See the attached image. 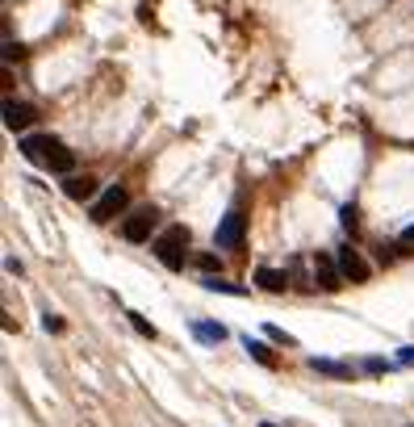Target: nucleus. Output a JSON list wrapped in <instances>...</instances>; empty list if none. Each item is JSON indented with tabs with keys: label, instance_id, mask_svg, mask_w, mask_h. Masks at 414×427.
Listing matches in <instances>:
<instances>
[{
	"label": "nucleus",
	"instance_id": "nucleus-1",
	"mask_svg": "<svg viewBox=\"0 0 414 427\" xmlns=\"http://www.w3.org/2000/svg\"><path fill=\"white\" fill-rule=\"evenodd\" d=\"M151 247H155V256H159V264H163V268L180 273V268H184V256H188V227H180V222H176V227L159 231Z\"/></svg>",
	"mask_w": 414,
	"mask_h": 427
},
{
	"label": "nucleus",
	"instance_id": "nucleus-2",
	"mask_svg": "<svg viewBox=\"0 0 414 427\" xmlns=\"http://www.w3.org/2000/svg\"><path fill=\"white\" fill-rule=\"evenodd\" d=\"M155 222H159V210L155 205H138L126 214V222H122V235L130 239V243H146L151 231H155Z\"/></svg>",
	"mask_w": 414,
	"mask_h": 427
},
{
	"label": "nucleus",
	"instance_id": "nucleus-3",
	"mask_svg": "<svg viewBox=\"0 0 414 427\" xmlns=\"http://www.w3.org/2000/svg\"><path fill=\"white\" fill-rule=\"evenodd\" d=\"M126 205H130V193L122 189V185H109V189L92 201V222H109V218H117Z\"/></svg>",
	"mask_w": 414,
	"mask_h": 427
},
{
	"label": "nucleus",
	"instance_id": "nucleus-4",
	"mask_svg": "<svg viewBox=\"0 0 414 427\" xmlns=\"http://www.w3.org/2000/svg\"><path fill=\"white\" fill-rule=\"evenodd\" d=\"M243 235H247V218H243V210L234 205L226 218L218 222V235H214V243H218V247H226V251H238V247H243Z\"/></svg>",
	"mask_w": 414,
	"mask_h": 427
},
{
	"label": "nucleus",
	"instance_id": "nucleus-5",
	"mask_svg": "<svg viewBox=\"0 0 414 427\" xmlns=\"http://www.w3.org/2000/svg\"><path fill=\"white\" fill-rule=\"evenodd\" d=\"M339 268H343V281H352V285H364L368 277H372V268H368V260L360 256V247H352V243H343L339 247Z\"/></svg>",
	"mask_w": 414,
	"mask_h": 427
},
{
	"label": "nucleus",
	"instance_id": "nucleus-6",
	"mask_svg": "<svg viewBox=\"0 0 414 427\" xmlns=\"http://www.w3.org/2000/svg\"><path fill=\"white\" fill-rule=\"evenodd\" d=\"M339 285H343V268H339V260H330V256H314V289L335 293Z\"/></svg>",
	"mask_w": 414,
	"mask_h": 427
},
{
	"label": "nucleus",
	"instance_id": "nucleus-7",
	"mask_svg": "<svg viewBox=\"0 0 414 427\" xmlns=\"http://www.w3.org/2000/svg\"><path fill=\"white\" fill-rule=\"evenodd\" d=\"M34 118H38V109H34V105H25V101H4V126H8L13 135L30 130V126H34Z\"/></svg>",
	"mask_w": 414,
	"mask_h": 427
},
{
	"label": "nucleus",
	"instance_id": "nucleus-8",
	"mask_svg": "<svg viewBox=\"0 0 414 427\" xmlns=\"http://www.w3.org/2000/svg\"><path fill=\"white\" fill-rule=\"evenodd\" d=\"M42 168L59 172V176H71V172H76V151H71V147H63V142L54 139V142H50V151H46V164H42Z\"/></svg>",
	"mask_w": 414,
	"mask_h": 427
},
{
	"label": "nucleus",
	"instance_id": "nucleus-9",
	"mask_svg": "<svg viewBox=\"0 0 414 427\" xmlns=\"http://www.w3.org/2000/svg\"><path fill=\"white\" fill-rule=\"evenodd\" d=\"M310 369H314V373H326V377H335V381H352V377H356L352 365H343V360H326V356H310Z\"/></svg>",
	"mask_w": 414,
	"mask_h": 427
},
{
	"label": "nucleus",
	"instance_id": "nucleus-10",
	"mask_svg": "<svg viewBox=\"0 0 414 427\" xmlns=\"http://www.w3.org/2000/svg\"><path fill=\"white\" fill-rule=\"evenodd\" d=\"M63 193H67L71 201H92V197H96V181H92V176H76V172H71V176L63 181Z\"/></svg>",
	"mask_w": 414,
	"mask_h": 427
},
{
	"label": "nucleus",
	"instance_id": "nucleus-11",
	"mask_svg": "<svg viewBox=\"0 0 414 427\" xmlns=\"http://www.w3.org/2000/svg\"><path fill=\"white\" fill-rule=\"evenodd\" d=\"M255 285L264 293H284L289 289V273H280V268H255Z\"/></svg>",
	"mask_w": 414,
	"mask_h": 427
},
{
	"label": "nucleus",
	"instance_id": "nucleus-12",
	"mask_svg": "<svg viewBox=\"0 0 414 427\" xmlns=\"http://www.w3.org/2000/svg\"><path fill=\"white\" fill-rule=\"evenodd\" d=\"M50 135H30V139H21V155L25 159H34V164H46V151H50Z\"/></svg>",
	"mask_w": 414,
	"mask_h": 427
},
{
	"label": "nucleus",
	"instance_id": "nucleus-13",
	"mask_svg": "<svg viewBox=\"0 0 414 427\" xmlns=\"http://www.w3.org/2000/svg\"><path fill=\"white\" fill-rule=\"evenodd\" d=\"M192 335H197L201 343H222V339H226V327H222V323H192Z\"/></svg>",
	"mask_w": 414,
	"mask_h": 427
},
{
	"label": "nucleus",
	"instance_id": "nucleus-14",
	"mask_svg": "<svg viewBox=\"0 0 414 427\" xmlns=\"http://www.w3.org/2000/svg\"><path fill=\"white\" fill-rule=\"evenodd\" d=\"M205 289H209V293H230V297H243V293H247V285H234V281H222V277H205Z\"/></svg>",
	"mask_w": 414,
	"mask_h": 427
},
{
	"label": "nucleus",
	"instance_id": "nucleus-15",
	"mask_svg": "<svg viewBox=\"0 0 414 427\" xmlns=\"http://www.w3.org/2000/svg\"><path fill=\"white\" fill-rule=\"evenodd\" d=\"M243 348H247V352H251V356H255L260 365H268V369H272V365H276V356H272V352H268V343H260V339H251V335H243Z\"/></svg>",
	"mask_w": 414,
	"mask_h": 427
},
{
	"label": "nucleus",
	"instance_id": "nucleus-16",
	"mask_svg": "<svg viewBox=\"0 0 414 427\" xmlns=\"http://www.w3.org/2000/svg\"><path fill=\"white\" fill-rule=\"evenodd\" d=\"M192 264H197V268H201L205 277H218V273H222V260H218V256H209V251H201V256H197Z\"/></svg>",
	"mask_w": 414,
	"mask_h": 427
},
{
	"label": "nucleus",
	"instance_id": "nucleus-17",
	"mask_svg": "<svg viewBox=\"0 0 414 427\" xmlns=\"http://www.w3.org/2000/svg\"><path fill=\"white\" fill-rule=\"evenodd\" d=\"M339 222H343V227L356 235V227H360V218H356V205H343V210H339Z\"/></svg>",
	"mask_w": 414,
	"mask_h": 427
},
{
	"label": "nucleus",
	"instance_id": "nucleus-18",
	"mask_svg": "<svg viewBox=\"0 0 414 427\" xmlns=\"http://www.w3.org/2000/svg\"><path fill=\"white\" fill-rule=\"evenodd\" d=\"M130 323H134V331H138V335H146V339H155V327H151V323H146L142 314H134V310H130Z\"/></svg>",
	"mask_w": 414,
	"mask_h": 427
},
{
	"label": "nucleus",
	"instance_id": "nucleus-19",
	"mask_svg": "<svg viewBox=\"0 0 414 427\" xmlns=\"http://www.w3.org/2000/svg\"><path fill=\"white\" fill-rule=\"evenodd\" d=\"M393 247H398V243H381V247H376V260H381V264H393V260H398Z\"/></svg>",
	"mask_w": 414,
	"mask_h": 427
},
{
	"label": "nucleus",
	"instance_id": "nucleus-20",
	"mask_svg": "<svg viewBox=\"0 0 414 427\" xmlns=\"http://www.w3.org/2000/svg\"><path fill=\"white\" fill-rule=\"evenodd\" d=\"M398 251H402V256H410V251H414V227H410V231H402V239H398Z\"/></svg>",
	"mask_w": 414,
	"mask_h": 427
},
{
	"label": "nucleus",
	"instance_id": "nucleus-21",
	"mask_svg": "<svg viewBox=\"0 0 414 427\" xmlns=\"http://www.w3.org/2000/svg\"><path fill=\"white\" fill-rule=\"evenodd\" d=\"M364 369H368V373H385V369H389V365H385V360H381V356H372V360H364Z\"/></svg>",
	"mask_w": 414,
	"mask_h": 427
},
{
	"label": "nucleus",
	"instance_id": "nucleus-22",
	"mask_svg": "<svg viewBox=\"0 0 414 427\" xmlns=\"http://www.w3.org/2000/svg\"><path fill=\"white\" fill-rule=\"evenodd\" d=\"M264 331L272 335V339H280V343H293V335H284V331H280V327H272V323H268V327H264Z\"/></svg>",
	"mask_w": 414,
	"mask_h": 427
},
{
	"label": "nucleus",
	"instance_id": "nucleus-23",
	"mask_svg": "<svg viewBox=\"0 0 414 427\" xmlns=\"http://www.w3.org/2000/svg\"><path fill=\"white\" fill-rule=\"evenodd\" d=\"M398 365H414V348H402L398 352Z\"/></svg>",
	"mask_w": 414,
	"mask_h": 427
},
{
	"label": "nucleus",
	"instance_id": "nucleus-24",
	"mask_svg": "<svg viewBox=\"0 0 414 427\" xmlns=\"http://www.w3.org/2000/svg\"><path fill=\"white\" fill-rule=\"evenodd\" d=\"M260 427H276V423H260Z\"/></svg>",
	"mask_w": 414,
	"mask_h": 427
}]
</instances>
